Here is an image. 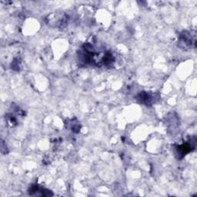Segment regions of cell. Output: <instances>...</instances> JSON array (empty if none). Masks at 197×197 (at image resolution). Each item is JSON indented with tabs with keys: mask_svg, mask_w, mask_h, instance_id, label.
<instances>
[{
	"mask_svg": "<svg viewBox=\"0 0 197 197\" xmlns=\"http://www.w3.org/2000/svg\"><path fill=\"white\" fill-rule=\"evenodd\" d=\"M139 100L142 102H144L145 104H149L152 101V96H149L148 93H141L139 96Z\"/></svg>",
	"mask_w": 197,
	"mask_h": 197,
	"instance_id": "cell-1",
	"label": "cell"
}]
</instances>
